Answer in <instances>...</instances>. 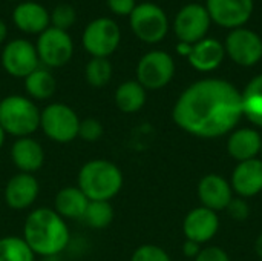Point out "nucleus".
<instances>
[{
	"label": "nucleus",
	"mask_w": 262,
	"mask_h": 261,
	"mask_svg": "<svg viewBox=\"0 0 262 261\" xmlns=\"http://www.w3.org/2000/svg\"><path fill=\"white\" fill-rule=\"evenodd\" d=\"M239 89L227 80L203 78L187 86L177 98L172 118L184 132L200 138H220L243 120Z\"/></svg>",
	"instance_id": "obj_1"
},
{
	"label": "nucleus",
	"mask_w": 262,
	"mask_h": 261,
	"mask_svg": "<svg viewBox=\"0 0 262 261\" xmlns=\"http://www.w3.org/2000/svg\"><path fill=\"white\" fill-rule=\"evenodd\" d=\"M23 240L35 257H55L61 254L71 240L69 226L51 208L31 211L23 225Z\"/></svg>",
	"instance_id": "obj_2"
},
{
	"label": "nucleus",
	"mask_w": 262,
	"mask_h": 261,
	"mask_svg": "<svg viewBox=\"0 0 262 261\" xmlns=\"http://www.w3.org/2000/svg\"><path fill=\"white\" fill-rule=\"evenodd\" d=\"M121 169L111 160L94 158L86 162L77 175V186L89 202H111L123 189Z\"/></svg>",
	"instance_id": "obj_3"
},
{
	"label": "nucleus",
	"mask_w": 262,
	"mask_h": 261,
	"mask_svg": "<svg viewBox=\"0 0 262 261\" xmlns=\"http://www.w3.org/2000/svg\"><path fill=\"white\" fill-rule=\"evenodd\" d=\"M40 111L28 95H6L0 100V125L6 135L32 137L40 129Z\"/></svg>",
	"instance_id": "obj_4"
},
{
	"label": "nucleus",
	"mask_w": 262,
	"mask_h": 261,
	"mask_svg": "<svg viewBox=\"0 0 262 261\" xmlns=\"http://www.w3.org/2000/svg\"><path fill=\"white\" fill-rule=\"evenodd\" d=\"M80 117L66 103L54 102L40 111V129L54 143L66 145L78 138Z\"/></svg>",
	"instance_id": "obj_5"
},
{
	"label": "nucleus",
	"mask_w": 262,
	"mask_h": 261,
	"mask_svg": "<svg viewBox=\"0 0 262 261\" xmlns=\"http://www.w3.org/2000/svg\"><path fill=\"white\" fill-rule=\"evenodd\" d=\"M121 42L120 26L109 17H98L88 23L81 35V45L91 57L107 58Z\"/></svg>",
	"instance_id": "obj_6"
},
{
	"label": "nucleus",
	"mask_w": 262,
	"mask_h": 261,
	"mask_svg": "<svg viewBox=\"0 0 262 261\" xmlns=\"http://www.w3.org/2000/svg\"><path fill=\"white\" fill-rule=\"evenodd\" d=\"M132 32L144 43L161 42L169 31V20L163 8L155 3L144 2L135 6L129 15Z\"/></svg>",
	"instance_id": "obj_7"
},
{
	"label": "nucleus",
	"mask_w": 262,
	"mask_h": 261,
	"mask_svg": "<svg viewBox=\"0 0 262 261\" xmlns=\"http://www.w3.org/2000/svg\"><path fill=\"white\" fill-rule=\"evenodd\" d=\"M175 75V62L166 51H149L137 65V82L146 91L166 88Z\"/></svg>",
	"instance_id": "obj_8"
},
{
	"label": "nucleus",
	"mask_w": 262,
	"mask_h": 261,
	"mask_svg": "<svg viewBox=\"0 0 262 261\" xmlns=\"http://www.w3.org/2000/svg\"><path fill=\"white\" fill-rule=\"evenodd\" d=\"M35 49L46 68H61L74 55V42L68 31L49 26L37 37Z\"/></svg>",
	"instance_id": "obj_9"
},
{
	"label": "nucleus",
	"mask_w": 262,
	"mask_h": 261,
	"mask_svg": "<svg viewBox=\"0 0 262 261\" xmlns=\"http://www.w3.org/2000/svg\"><path fill=\"white\" fill-rule=\"evenodd\" d=\"M0 62L5 72L14 78H26L31 72L40 68L35 45L26 38H14L8 42L2 51Z\"/></svg>",
	"instance_id": "obj_10"
},
{
	"label": "nucleus",
	"mask_w": 262,
	"mask_h": 261,
	"mask_svg": "<svg viewBox=\"0 0 262 261\" xmlns=\"http://www.w3.org/2000/svg\"><path fill=\"white\" fill-rule=\"evenodd\" d=\"M210 22L212 20L206 6L190 3L178 11L173 22V31L180 42L195 45L206 38Z\"/></svg>",
	"instance_id": "obj_11"
},
{
	"label": "nucleus",
	"mask_w": 262,
	"mask_h": 261,
	"mask_svg": "<svg viewBox=\"0 0 262 261\" xmlns=\"http://www.w3.org/2000/svg\"><path fill=\"white\" fill-rule=\"evenodd\" d=\"M226 54L239 66L250 68L262 58V38L252 29H232L224 43Z\"/></svg>",
	"instance_id": "obj_12"
},
{
	"label": "nucleus",
	"mask_w": 262,
	"mask_h": 261,
	"mask_svg": "<svg viewBox=\"0 0 262 261\" xmlns=\"http://www.w3.org/2000/svg\"><path fill=\"white\" fill-rule=\"evenodd\" d=\"M206 9L216 25L238 29L252 17L253 0H207Z\"/></svg>",
	"instance_id": "obj_13"
},
{
	"label": "nucleus",
	"mask_w": 262,
	"mask_h": 261,
	"mask_svg": "<svg viewBox=\"0 0 262 261\" xmlns=\"http://www.w3.org/2000/svg\"><path fill=\"white\" fill-rule=\"evenodd\" d=\"M40 183L34 174L18 172L12 175L5 186V203L12 211H26L38 198Z\"/></svg>",
	"instance_id": "obj_14"
},
{
	"label": "nucleus",
	"mask_w": 262,
	"mask_h": 261,
	"mask_svg": "<svg viewBox=\"0 0 262 261\" xmlns=\"http://www.w3.org/2000/svg\"><path fill=\"white\" fill-rule=\"evenodd\" d=\"M220 229L218 212L207 208L198 206L192 209L183 222V234L186 240L195 242L198 245H206L215 238Z\"/></svg>",
	"instance_id": "obj_15"
},
{
	"label": "nucleus",
	"mask_w": 262,
	"mask_h": 261,
	"mask_svg": "<svg viewBox=\"0 0 262 261\" xmlns=\"http://www.w3.org/2000/svg\"><path fill=\"white\" fill-rule=\"evenodd\" d=\"M196 197L203 208L220 212L226 211L233 198V189L230 182L220 174L204 175L196 186Z\"/></svg>",
	"instance_id": "obj_16"
},
{
	"label": "nucleus",
	"mask_w": 262,
	"mask_h": 261,
	"mask_svg": "<svg viewBox=\"0 0 262 261\" xmlns=\"http://www.w3.org/2000/svg\"><path fill=\"white\" fill-rule=\"evenodd\" d=\"M230 186L233 194L241 198H252L262 192V160L252 158L247 162H241L235 166Z\"/></svg>",
	"instance_id": "obj_17"
},
{
	"label": "nucleus",
	"mask_w": 262,
	"mask_h": 261,
	"mask_svg": "<svg viewBox=\"0 0 262 261\" xmlns=\"http://www.w3.org/2000/svg\"><path fill=\"white\" fill-rule=\"evenodd\" d=\"M11 162L18 169V172L34 174L40 171L45 165V149L40 142L34 137L15 138L11 146Z\"/></svg>",
	"instance_id": "obj_18"
},
{
	"label": "nucleus",
	"mask_w": 262,
	"mask_h": 261,
	"mask_svg": "<svg viewBox=\"0 0 262 261\" xmlns=\"http://www.w3.org/2000/svg\"><path fill=\"white\" fill-rule=\"evenodd\" d=\"M12 22L21 32L31 35H40L45 29L49 28L51 17L43 5L32 0H26L14 8Z\"/></svg>",
	"instance_id": "obj_19"
},
{
	"label": "nucleus",
	"mask_w": 262,
	"mask_h": 261,
	"mask_svg": "<svg viewBox=\"0 0 262 261\" xmlns=\"http://www.w3.org/2000/svg\"><path fill=\"white\" fill-rule=\"evenodd\" d=\"M262 135L255 128H236L227 137V152L238 163L258 158Z\"/></svg>",
	"instance_id": "obj_20"
},
{
	"label": "nucleus",
	"mask_w": 262,
	"mask_h": 261,
	"mask_svg": "<svg viewBox=\"0 0 262 261\" xmlns=\"http://www.w3.org/2000/svg\"><path fill=\"white\" fill-rule=\"evenodd\" d=\"M224 45L215 38H203L192 46V52L187 57L189 63L200 72L215 71L224 60Z\"/></svg>",
	"instance_id": "obj_21"
},
{
	"label": "nucleus",
	"mask_w": 262,
	"mask_h": 261,
	"mask_svg": "<svg viewBox=\"0 0 262 261\" xmlns=\"http://www.w3.org/2000/svg\"><path fill=\"white\" fill-rule=\"evenodd\" d=\"M89 198L78 186L61 188L54 198V211L64 220H83Z\"/></svg>",
	"instance_id": "obj_22"
},
{
	"label": "nucleus",
	"mask_w": 262,
	"mask_h": 261,
	"mask_svg": "<svg viewBox=\"0 0 262 261\" xmlns=\"http://www.w3.org/2000/svg\"><path fill=\"white\" fill-rule=\"evenodd\" d=\"M115 106L123 114H135L141 111L147 100V91L137 80H126L115 89Z\"/></svg>",
	"instance_id": "obj_23"
},
{
	"label": "nucleus",
	"mask_w": 262,
	"mask_h": 261,
	"mask_svg": "<svg viewBox=\"0 0 262 261\" xmlns=\"http://www.w3.org/2000/svg\"><path fill=\"white\" fill-rule=\"evenodd\" d=\"M23 80H25V91L28 97L34 100L35 103L49 100L55 94V89H57L55 77L52 75L51 71L45 68H37Z\"/></svg>",
	"instance_id": "obj_24"
},
{
	"label": "nucleus",
	"mask_w": 262,
	"mask_h": 261,
	"mask_svg": "<svg viewBox=\"0 0 262 261\" xmlns=\"http://www.w3.org/2000/svg\"><path fill=\"white\" fill-rule=\"evenodd\" d=\"M243 115L262 129V74L253 77L241 92Z\"/></svg>",
	"instance_id": "obj_25"
},
{
	"label": "nucleus",
	"mask_w": 262,
	"mask_h": 261,
	"mask_svg": "<svg viewBox=\"0 0 262 261\" xmlns=\"http://www.w3.org/2000/svg\"><path fill=\"white\" fill-rule=\"evenodd\" d=\"M0 261H35V254L23 237L6 235L0 237Z\"/></svg>",
	"instance_id": "obj_26"
},
{
	"label": "nucleus",
	"mask_w": 262,
	"mask_h": 261,
	"mask_svg": "<svg viewBox=\"0 0 262 261\" xmlns=\"http://www.w3.org/2000/svg\"><path fill=\"white\" fill-rule=\"evenodd\" d=\"M112 72H114L112 63L109 62V58H103V57H92L84 66V78L88 85L98 89L104 88L111 82Z\"/></svg>",
	"instance_id": "obj_27"
},
{
	"label": "nucleus",
	"mask_w": 262,
	"mask_h": 261,
	"mask_svg": "<svg viewBox=\"0 0 262 261\" xmlns=\"http://www.w3.org/2000/svg\"><path fill=\"white\" fill-rule=\"evenodd\" d=\"M114 208L111 202H89L83 222L91 229H106L114 222Z\"/></svg>",
	"instance_id": "obj_28"
},
{
	"label": "nucleus",
	"mask_w": 262,
	"mask_h": 261,
	"mask_svg": "<svg viewBox=\"0 0 262 261\" xmlns=\"http://www.w3.org/2000/svg\"><path fill=\"white\" fill-rule=\"evenodd\" d=\"M51 17V26L54 28H58V29H63V31H68L77 20V14H75V9L69 5V3H60L57 5L52 12L49 14Z\"/></svg>",
	"instance_id": "obj_29"
},
{
	"label": "nucleus",
	"mask_w": 262,
	"mask_h": 261,
	"mask_svg": "<svg viewBox=\"0 0 262 261\" xmlns=\"http://www.w3.org/2000/svg\"><path fill=\"white\" fill-rule=\"evenodd\" d=\"M103 134H104V128H103V123L98 118L89 117V118L80 120L78 138H81L83 142H88V143L98 142L103 137Z\"/></svg>",
	"instance_id": "obj_30"
},
{
	"label": "nucleus",
	"mask_w": 262,
	"mask_h": 261,
	"mask_svg": "<svg viewBox=\"0 0 262 261\" xmlns=\"http://www.w3.org/2000/svg\"><path fill=\"white\" fill-rule=\"evenodd\" d=\"M130 261H172V258L157 245H141L134 251Z\"/></svg>",
	"instance_id": "obj_31"
},
{
	"label": "nucleus",
	"mask_w": 262,
	"mask_h": 261,
	"mask_svg": "<svg viewBox=\"0 0 262 261\" xmlns=\"http://www.w3.org/2000/svg\"><path fill=\"white\" fill-rule=\"evenodd\" d=\"M226 211L236 222H246L250 215V206H249L247 200L241 198V197H233L232 202L229 203V206L226 208Z\"/></svg>",
	"instance_id": "obj_32"
},
{
	"label": "nucleus",
	"mask_w": 262,
	"mask_h": 261,
	"mask_svg": "<svg viewBox=\"0 0 262 261\" xmlns=\"http://www.w3.org/2000/svg\"><path fill=\"white\" fill-rule=\"evenodd\" d=\"M193 261H230V257L220 246H206Z\"/></svg>",
	"instance_id": "obj_33"
},
{
	"label": "nucleus",
	"mask_w": 262,
	"mask_h": 261,
	"mask_svg": "<svg viewBox=\"0 0 262 261\" xmlns=\"http://www.w3.org/2000/svg\"><path fill=\"white\" fill-rule=\"evenodd\" d=\"M107 8L115 15H130L135 9V0H106Z\"/></svg>",
	"instance_id": "obj_34"
},
{
	"label": "nucleus",
	"mask_w": 262,
	"mask_h": 261,
	"mask_svg": "<svg viewBox=\"0 0 262 261\" xmlns=\"http://www.w3.org/2000/svg\"><path fill=\"white\" fill-rule=\"evenodd\" d=\"M201 245L195 243V242H190V240H186L184 245H183V254L187 257V258H192L195 260L198 257V254L201 252Z\"/></svg>",
	"instance_id": "obj_35"
},
{
	"label": "nucleus",
	"mask_w": 262,
	"mask_h": 261,
	"mask_svg": "<svg viewBox=\"0 0 262 261\" xmlns=\"http://www.w3.org/2000/svg\"><path fill=\"white\" fill-rule=\"evenodd\" d=\"M192 46H193V45H189V43H183V42H180V43H178V46H177V52H178L180 55H183V57H189V55H190V52H192Z\"/></svg>",
	"instance_id": "obj_36"
},
{
	"label": "nucleus",
	"mask_w": 262,
	"mask_h": 261,
	"mask_svg": "<svg viewBox=\"0 0 262 261\" xmlns=\"http://www.w3.org/2000/svg\"><path fill=\"white\" fill-rule=\"evenodd\" d=\"M6 35H8V26H6V23L0 18V45L6 40Z\"/></svg>",
	"instance_id": "obj_37"
},
{
	"label": "nucleus",
	"mask_w": 262,
	"mask_h": 261,
	"mask_svg": "<svg viewBox=\"0 0 262 261\" xmlns=\"http://www.w3.org/2000/svg\"><path fill=\"white\" fill-rule=\"evenodd\" d=\"M255 252L259 257V260H262V232L258 235V238L255 242Z\"/></svg>",
	"instance_id": "obj_38"
},
{
	"label": "nucleus",
	"mask_w": 262,
	"mask_h": 261,
	"mask_svg": "<svg viewBox=\"0 0 262 261\" xmlns=\"http://www.w3.org/2000/svg\"><path fill=\"white\" fill-rule=\"evenodd\" d=\"M5 142H6V132L3 131V128H2V125H0V149L3 148Z\"/></svg>",
	"instance_id": "obj_39"
},
{
	"label": "nucleus",
	"mask_w": 262,
	"mask_h": 261,
	"mask_svg": "<svg viewBox=\"0 0 262 261\" xmlns=\"http://www.w3.org/2000/svg\"><path fill=\"white\" fill-rule=\"evenodd\" d=\"M259 158L262 160V140H261V151H259Z\"/></svg>",
	"instance_id": "obj_40"
},
{
	"label": "nucleus",
	"mask_w": 262,
	"mask_h": 261,
	"mask_svg": "<svg viewBox=\"0 0 262 261\" xmlns=\"http://www.w3.org/2000/svg\"><path fill=\"white\" fill-rule=\"evenodd\" d=\"M11 2H14V0H11Z\"/></svg>",
	"instance_id": "obj_41"
}]
</instances>
